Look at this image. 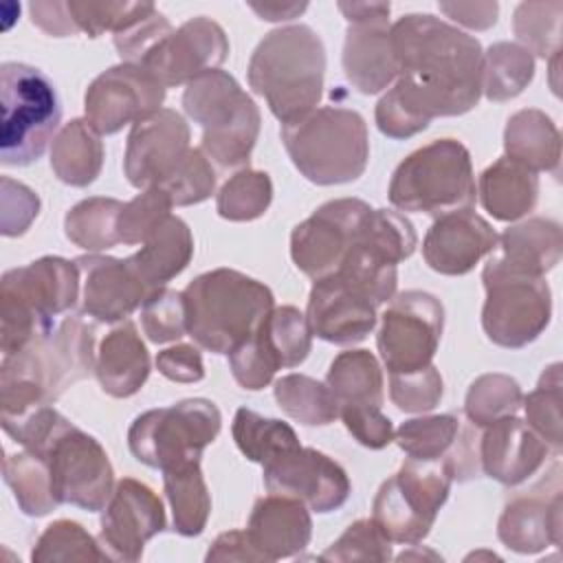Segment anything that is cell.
I'll use <instances>...</instances> for the list:
<instances>
[{
    "mask_svg": "<svg viewBox=\"0 0 563 563\" xmlns=\"http://www.w3.org/2000/svg\"><path fill=\"white\" fill-rule=\"evenodd\" d=\"M396 59L391 92L422 123L473 110L482 97V44L431 15L407 13L389 26Z\"/></svg>",
    "mask_w": 563,
    "mask_h": 563,
    "instance_id": "1",
    "label": "cell"
},
{
    "mask_svg": "<svg viewBox=\"0 0 563 563\" xmlns=\"http://www.w3.org/2000/svg\"><path fill=\"white\" fill-rule=\"evenodd\" d=\"M325 48L308 24L273 29L255 46L249 62V84L271 112L290 125L317 110L323 92Z\"/></svg>",
    "mask_w": 563,
    "mask_h": 563,
    "instance_id": "2",
    "label": "cell"
},
{
    "mask_svg": "<svg viewBox=\"0 0 563 563\" xmlns=\"http://www.w3.org/2000/svg\"><path fill=\"white\" fill-rule=\"evenodd\" d=\"M81 273L64 257H40L0 279V347L15 354L55 330V317L75 308Z\"/></svg>",
    "mask_w": 563,
    "mask_h": 563,
    "instance_id": "3",
    "label": "cell"
},
{
    "mask_svg": "<svg viewBox=\"0 0 563 563\" xmlns=\"http://www.w3.org/2000/svg\"><path fill=\"white\" fill-rule=\"evenodd\" d=\"M183 295L187 334L213 354H229L275 308L273 292L266 284L233 268H216L198 275Z\"/></svg>",
    "mask_w": 563,
    "mask_h": 563,
    "instance_id": "4",
    "label": "cell"
},
{
    "mask_svg": "<svg viewBox=\"0 0 563 563\" xmlns=\"http://www.w3.org/2000/svg\"><path fill=\"white\" fill-rule=\"evenodd\" d=\"M282 141L292 165L314 185L352 183L367 167V125L350 108H317L303 119L282 125Z\"/></svg>",
    "mask_w": 563,
    "mask_h": 563,
    "instance_id": "5",
    "label": "cell"
},
{
    "mask_svg": "<svg viewBox=\"0 0 563 563\" xmlns=\"http://www.w3.org/2000/svg\"><path fill=\"white\" fill-rule=\"evenodd\" d=\"M387 194L396 209L435 218L471 209L477 191L468 150L455 139L422 145L394 169Z\"/></svg>",
    "mask_w": 563,
    "mask_h": 563,
    "instance_id": "6",
    "label": "cell"
},
{
    "mask_svg": "<svg viewBox=\"0 0 563 563\" xmlns=\"http://www.w3.org/2000/svg\"><path fill=\"white\" fill-rule=\"evenodd\" d=\"M0 163L7 167L35 163L62 119L53 81L35 66L4 62L0 66Z\"/></svg>",
    "mask_w": 563,
    "mask_h": 563,
    "instance_id": "7",
    "label": "cell"
},
{
    "mask_svg": "<svg viewBox=\"0 0 563 563\" xmlns=\"http://www.w3.org/2000/svg\"><path fill=\"white\" fill-rule=\"evenodd\" d=\"M453 479L446 455L438 460L409 457L398 473L380 484L372 504V519L391 543L416 545L433 528Z\"/></svg>",
    "mask_w": 563,
    "mask_h": 563,
    "instance_id": "8",
    "label": "cell"
},
{
    "mask_svg": "<svg viewBox=\"0 0 563 563\" xmlns=\"http://www.w3.org/2000/svg\"><path fill=\"white\" fill-rule=\"evenodd\" d=\"M220 427L222 416L211 400L187 398L136 416L128 431V446L139 462L169 471L200 462Z\"/></svg>",
    "mask_w": 563,
    "mask_h": 563,
    "instance_id": "9",
    "label": "cell"
},
{
    "mask_svg": "<svg viewBox=\"0 0 563 563\" xmlns=\"http://www.w3.org/2000/svg\"><path fill=\"white\" fill-rule=\"evenodd\" d=\"M95 334L79 317H66L48 336L2 356L0 380H22L37 387L48 402L95 372Z\"/></svg>",
    "mask_w": 563,
    "mask_h": 563,
    "instance_id": "10",
    "label": "cell"
},
{
    "mask_svg": "<svg viewBox=\"0 0 563 563\" xmlns=\"http://www.w3.org/2000/svg\"><path fill=\"white\" fill-rule=\"evenodd\" d=\"M37 455L48 464L57 504H73L90 512L103 510L114 490V471L99 440L66 420Z\"/></svg>",
    "mask_w": 563,
    "mask_h": 563,
    "instance_id": "11",
    "label": "cell"
},
{
    "mask_svg": "<svg viewBox=\"0 0 563 563\" xmlns=\"http://www.w3.org/2000/svg\"><path fill=\"white\" fill-rule=\"evenodd\" d=\"M486 301L482 325L486 336L501 347L532 343L550 323L552 292L545 277L482 271Z\"/></svg>",
    "mask_w": 563,
    "mask_h": 563,
    "instance_id": "12",
    "label": "cell"
},
{
    "mask_svg": "<svg viewBox=\"0 0 563 563\" xmlns=\"http://www.w3.org/2000/svg\"><path fill=\"white\" fill-rule=\"evenodd\" d=\"M444 328V308L424 290H407L391 299L380 319L376 345L389 374L431 365Z\"/></svg>",
    "mask_w": 563,
    "mask_h": 563,
    "instance_id": "13",
    "label": "cell"
},
{
    "mask_svg": "<svg viewBox=\"0 0 563 563\" xmlns=\"http://www.w3.org/2000/svg\"><path fill=\"white\" fill-rule=\"evenodd\" d=\"M372 207L358 198H339L321 205L290 233L295 266L314 282L332 275L358 240Z\"/></svg>",
    "mask_w": 563,
    "mask_h": 563,
    "instance_id": "14",
    "label": "cell"
},
{
    "mask_svg": "<svg viewBox=\"0 0 563 563\" xmlns=\"http://www.w3.org/2000/svg\"><path fill=\"white\" fill-rule=\"evenodd\" d=\"M165 86L143 66L121 62L99 77L86 90V121L99 134H114L128 123H136L161 110Z\"/></svg>",
    "mask_w": 563,
    "mask_h": 563,
    "instance_id": "15",
    "label": "cell"
},
{
    "mask_svg": "<svg viewBox=\"0 0 563 563\" xmlns=\"http://www.w3.org/2000/svg\"><path fill=\"white\" fill-rule=\"evenodd\" d=\"M227 55L229 40L224 29L211 18L198 15L165 33L136 66H143L165 88H172L218 68Z\"/></svg>",
    "mask_w": 563,
    "mask_h": 563,
    "instance_id": "16",
    "label": "cell"
},
{
    "mask_svg": "<svg viewBox=\"0 0 563 563\" xmlns=\"http://www.w3.org/2000/svg\"><path fill=\"white\" fill-rule=\"evenodd\" d=\"M165 530V508L161 497L143 482L123 477L103 506L99 545L106 559L139 561L145 543Z\"/></svg>",
    "mask_w": 563,
    "mask_h": 563,
    "instance_id": "17",
    "label": "cell"
},
{
    "mask_svg": "<svg viewBox=\"0 0 563 563\" xmlns=\"http://www.w3.org/2000/svg\"><path fill=\"white\" fill-rule=\"evenodd\" d=\"M262 468L264 486L268 493L290 495L314 512H330L341 508L352 490L350 477L339 462L317 449L301 444L284 451Z\"/></svg>",
    "mask_w": 563,
    "mask_h": 563,
    "instance_id": "18",
    "label": "cell"
},
{
    "mask_svg": "<svg viewBox=\"0 0 563 563\" xmlns=\"http://www.w3.org/2000/svg\"><path fill=\"white\" fill-rule=\"evenodd\" d=\"M189 150V125L169 108L136 121L128 134L123 172L132 187H158Z\"/></svg>",
    "mask_w": 563,
    "mask_h": 563,
    "instance_id": "19",
    "label": "cell"
},
{
    "mask_svg": "<svg viewBox=\"0 0 563 563\" xmlns=\"http://www.w3.org/2000/svg\"><path fill=\"white\" fill-rule=\"evenodd\" d=\"M75 264L81 273V312L99 323L123 321L152 295L128 260L81 255Z\"/></svg>",
    "mask_w": 563,
    "mask_h": 563,
    "instance_id": "20",
    "label": "cell"
},
{
    "mask_svg": "<svg viewBox=\"0 0 563 563\" xmlns=\"http://www.w3.org/2000/svg\"><path fill=\"white\" fill-rule=\"evenodd\" d=\"M495 246V229L473 209H460L435 218L424 235L422 255L440 275H466Z\"/></svg>",
    "mask_w": 563,
    "mask_h": 563,
    "instance_id": "21",
    "label": "cell"
},
{
    "mask_svg": "<svg viewBox=\"0 0 563 563\" xmlns=\"http://www.w3.org/2000/svg\"><path fill=\"white\" fill-rule=\"evenodd\" d=\"M306 319L314 336L336 345H352L374 330L376 306L332 273L314 282Z\"/></svg>",
    "mask_w": 563,
    "mask_h": 563,
    "instance_id": "22",
    "label": "cell"
},
{
    "mask_svg": "<svg viewBox=\"0 0 563 563\" xmlns=\"http://www.w3.org/2000/svg\"><path fill=\"white\" fill-rule=\"evenodd\" d=\"M548 453V444L517 416L486 424L477 442L479 471L504 486L526 482L541 468Z\"/></svg>",
    "mask_w": 563,
    "mask_h": 563,
    "instance_id": "23",
    "label": "cell"
},
{
    "mask_svg": "<svg viewBox=\"0 0 563 563\" xmlns=\"http://www.w3.org/2000/svg\"><path fill=\"white\" fill-rule=\"evenodd\" d=\"M561 486L552 488L550 495L537 486L506 504L497 523V537L519 554H534L550 545H561Z\"/></svg>",
    "mask_w": 563,
    "mask_h": 563,
    "instance_id": "24",
    "label": "cell"
},
{
    "mask_svg": "<svg viewBox=\"0 0 563 563\" xmlns=\"http://www.w3.org/2000/svg\"><path fill=\"white\" fill-rule=\"evenodd\" d=\"M563 251L561 224L550 218H528L497 235L486 271L543 277L559 264Z\"/></svg>",
    "mask_w": 563,
    "mask_h": 563,
    "instance_id": "25",
    "label": "cell"
},
{
    "mask_svg": "<svg viewBox=\"0 0 563 563\" xmlns=\"http://www.w3.org/2000/svg\"><path fill=\"white\" fill-rule=\"evenodd\" d=\"M343 70L352 88L363 95H376L396 81L389 13L350 22L343 42Z\"/></svg>",
    "mask_w": 563,
    "mask_h": 563,
    "instance_id": "26",
    "label": "cell"
},
{
    "mask_svg": "<svg viewBox=\"0 0 563 563\" xmlns=\"http://www.w3.org/2000/svg\"><path fill=\"white\" fill-rule=\"evenodd\" d=\"M308 510L303 501L279 493L255 501L246 532L266 561L295 556L310 543L312 519Z\"/></svg>",
    "mask_w": 563,
    "mask_h": 563,
    "instance_id": "27",
    "label": "cell"
},
{
    "mask_svg": "<svg viewBox=\"0 0 563 563\" xmlns=\"http://www.w3.org/2000/svg\"><path fill=\"white\" fill-rule=\"evenodd\" d=\"M95 376L112 398L134 396L150 376V354L132 321L112 328L97 350Z\"/></svg>",
    "mask_w": 563,
    "mask_h": 563,
    "instance_id": "28",
    "label": "cell"
},
{
    "mask_svg": "<svg viewBox=\"0 0 563 563\" xmlns=\"http://www.w3.org/2000/svg\"><path fill=\"white\" fill-rule=\"evenodd\" d=\"M194 257L191 229L178 216L163 220L141 244V249L128 257V264L147 286L150 292L165 288L169 279L180 275Z\"/></svg>",
    "mask_w": 563,
    "mask_h": 563,
    "instance_id": "29",
    "label": "cell"
},
{
    "mask_svg": "<svg viewBox=\"0 0 563 563\" xmlns=\"http://www.w3.org/2000/svg\"><path fill=\"white\" fill-rule=\"evenodd\" d=\"M477 194L495 220L515 222L534 209L539 178L528 167L501 156L482 172Z\"/></svg>",
    "mask_w": 563,
    "mask_h": 563,
    "instance_id": "30",
    "label": "cell"
},
{
    "mask_svg": "<svg viewBox=\"0 0 563 563\" xmlns=\"http://www.w3.org/2000/svg\"><path fill=\"white\" fill-rule=\"evenodd\" d=\"M504 150L510 161L534 174H559L561 134L552 119L537 108L519 110L508 119L504 130Z\"/></svg>",
    "mask_w": 563,
    "mask_h": 563,
    "instance_id": "31",
    "label": "cell"
},
{
    "mask_svg": "<svg viewBox=\"0 0 563 563\" xmlns=\"http://www.w3.org/2000/svg\"><path fill=\"white\" fill-rule=\"evenodd\" d=\"M101 134L86 121H68L53 139L51 167L55 176L70 187H88L103 167Z\"/></svg>",
    "mask_w": 563,
    "mask_h": 563,
    "instance_id": "32",
    "label": "cell"
},
{
    "mask_svg": "<svg viewBox=\"0 0 563 563\" xmlns=\"http://www.w3.org/2000/svg\"><path fill=\"white\" fill-rule=\"evenodd\" d=\"M253 99L224 70L213 68L187 84L183 108L205 130H218L231 123Z\"/></svg>",
    "mask_w": 563,
    "mask_h": 563,
    "instance_id": "33",
    "label": "cell"
},
{
    "mask_svg": "<svg viewBox=\"0 0 563 563\" xmlns=\"http://www.w3.org/2000/svg\"><path fill=\"white\" fill-rule=\"evenodd\" d=\"M325 385L334 394L339 409L347 405H383V369L367 350H345L330 363Z\"/></svg>",
    "mask_w": 563,
    "mask_h": 563,
    "instance_id": "34",
    "label": "cell"
},
{
    "mask_svg": "<svg viewBox=\"0 0 563 563\" xmlns=\"http://www.w3.org/2000/svg\"><path fill=\"white\" fill-rule=\"evenodd\" d=\"M163 486L172 506L174 530L183 537H198L211 512V497L200 462L163 471Z\"/></svg>",
    "mask_w": 563,
    "mask_h": 563,
    "instance_id": "35",
    "label": "cell"
},
{
    "mask_svg": "<svg viewBox=\"0 0 563 563\" xmlns=\"http://www.w3.org/2000/svg\"><path fill=\"white\" fill-rule=\"evenodd\" d=\"M231 433L242 455L262 466L282 455L284 451L299 446V438L288 422L277 418H264L246 407H240L235 411Z\"/></svg>",
    "mask_w": 563,
    "mask_h": 563,
    "instance_id": "36",
    "label": "cell"
},
{
    "mask_svg": "<svg viewBox=\"0 0 563 563\" xmlns=\"http://www.w3.org/2000/svg\"><path fill=\"white\" fill-rule=\"evenodd\" d=\"M125 202L117 198L92 196L77 202L64 218L66 238L90 253L112 249L119 244L117 222Z\"/></svg>",
    "mask_w": 563,
    "mask_h": 563,
    "instance_id": "37",
    "label": "cell"
},
{
    "mask_svg": "<svg viewBox=\"0 0 563 563\" xmlns=\"http://www.w3.org/2000/svg\"><path fill=\"white\" fill-rule=\"evenodd\" d=\"M255 334L271 352L279 369L297 367L308 358L312 347V330L308 325V319L295 306L273 308L262 319Z\"/></svg>",
    "mask_w": 563,
    "mask_h": 563,
    "instance_id": "38",
    "label": "cell"
},
{
    "mask_svg": "<svg viewBox=\"0 0 563 563\" xmlns=\"http://www.w3.org/2000/svg\"><path fill=\"white\" fill-rule=\"evenodd\" d=\"M534 77V57L521 44L497 42L484 53L482 92L490 101H508Z\"/></svg>",
    "mask_w": 563,
    "mask_h": 563,
    "instance_id": "39",
    "label": "cell"
},
{
    "mask_svg": "<svg viewBox=\"0 0 563 563\" xmlns=\"http://www.w3.org/2000/svg\"><path fill=\"white\" fill-rule=\"evenodd\" d=\"M275 400L286 416L308 427H323L339 418V402L325 383L306 374H288L275 383Z\"/></svg>",
    "mask_w": 563,
    "mask_h": 563,
    "instance_id": "40",
    "label": "cell"
},
{
    "mask_svg": "<svg viewBox=\"0 0 563 563\" xmlns=\"http://www.w3.org/2000/svg\"><path fill=\"white\" fill-rule=\"evenodd\" d=\"M2 475L24 515L42 517L59 506L53 497L51 473L44 457L29 451L11 453L4 457Z\"/></svg>",
    "mask_w": 563,
    "mask_h": 563,
    "instance_id": "41",
    "label": "cell"
},
{
    "mask_svg": "<svg viewBox=\"0 0 563 563\" xmlns=\"http://www.w3.org/2000/svg\"><path fill=\"white\" fill-rule=\"evenodd\" d=\"M260 110L255 101H251L231 123L218 130L202 132L200 150L209 161H213L218 167L233 169V167H249L251 152L255 147L257 134H260Z\"/></svg>",
    "mask_w": 563,
    "mask_h": 563,
    "instance_id": "42",
    "label": "cell"
},
{
    "mask_svg": "<svg viewBox=\"0 0 563 563\" xmlns=\"http://www.w3.org/2000/svg\"><path fill=\"white\" fill-rule=\"evenodd\" d=\"M521 387L512 376L499 372L482 374L471 383L466 391L464 413L473 427L484 429L499 418L515 416L521 407Z\"/></svg>",
    "mask_w": 563,
    "mask_h": 563,
    "instance_id": "43",
    "label": "cell"
},
{
    "mask_svg": "<svg viewBox=\"0 0 563 563\" xmlns=\"http://www.w3.org/2000/svg\"><path fill=\"white\" fill-rule=\"evenodd\" d=\"M273 200V183L266 172L240 169L218 191V216L231 222H249L266 213Z\"/></svg>",
    "mask_w": 563,
    "mask_h": 563,
    "instance_id": "44",
    "label": "cell"
},
{
    "mask_svg": "<svg viewBox=\"0 0 563 563\" xmlns=\"http://www.w3.org/2000/svg\"><path fill=\"white\" fill-rule=\"evenodd\" d=\"M526 411V424L548 444V449L561 453V363H552L539 378V385L521 400Z\"/></svg>",
    "mask_w": 563,
    "mask_h": 563,
    "instance_id": "45",
    "label": "cell"
},
{
    "mask_svg": "<svg viewBox=\"0 0 563 563\" xmlns=\"http://www.w3.org/2000/svg\"><path fill=\"white\" fill-rule=\"evenodd\" d=\"M561 18H563V2H521L515 9L512 29L519 44L539 55L552 57L561 53Z\"/></svg>",
    "mask_w": 563,
    "mask_h": 563,
    "instance_id": "46",
    "label": "cell"
},
{
    "mask_svg": "<svg viewBox=\"0 0 563 563\" xmlns=\"http://www.w3.org/2000/svg\"><path fill=\"white\" fill-rule=\"evenodd\" d=\"M460 433V418L455 413L422 416L405 420L396 431V444L416 460L444 457Z\"/></svg>",
    "mask_w": 563,
    "mask_h": 563,
    "instance_id": "47",
    "label": "cell"
},
{
    "mask_svg": "<svg viewBox=\"0 0 563 563\" xmlns=\"http://www.w3.org/2000/svg\"><path fill=\"white\" fill-rule=\"evenodd\" d=\"M106 554L99 541L77 521L57 519L44 528L37 537L31 561L48 563V561H103Z\"/></svg>",
    "mask_w": 563,
    "mask_h": 563,
    "instance_id": "48",
    "label": "cell"
},
{
    "mask_svg": "<svg viewBox=\"0 0 563 563\" xmlns=\"http://www.w3.org/2000/svg\"><path fill=\"white\" fill-rule=\"evenodd\" d=\"M176 207L198 205L216 189V172L200 147H189L178 165L158 185Z\"/></svg>",
    "mask_w": 563,
    "mask_h": 563,
    "instance_id": "49",
    "label": "cell"
},
{
    "mask_svg": "<svg viewBox=\"0 0 563 563\" xmlns=\"http://www.w3.org/2000/svg\"><path fill=\"white\" fill-rule=\"evenodd\" d=\"M172 200L161 187H147L130 202L123 205L117 222L119 242L123 244H143L147 235L172 213Z\"/></svg>",
    "mask_w": 563,
    "mask_h": 563,
    "instance_id": "50",
    "label": "cell"
},
{
    "mask_svg": "<svg viewBox=\"0 0 563 563\" xmlns=\"http://www.w3.org/2000/svg\"><path fill=\"white\" fill-rule=\"evenodd\" d=\"M143 332L152 343L178 341L187 334V306L185 295L158 288L141 306Z\"/></svg>",
    "mask_w": 563,
    "mask_h": 563,
    "instance_id": "51",
    "label": "cell"
},
{
    "mask_svg": "<svg viewBox=\"0 0 563 563\" xmlns=\"http://www.w3.org/2000/svg\"><path fill=\"white\" fill-rule=\"evenodd\" d=\"M321 561H389L391 541L374 519H358L319 556Z\"/></svg>",
    "mask_w": 563,
    "mask_h": 563,
    "instance_id": "52",
    "label": "cell"
},
{
    "mask_svg": "<svg viewBox=\"0 0 563 563\" xmlns=\"http://www.w3.org/2000/svg\"><path fill=\"white\" fill-rule=\"evenodd\" d=\"M150 2H90V0H68V11L79 31L90 37H99L106 31L119 33L139 20Z\"/></svg>",
    "mask_w": 563,
    "mask_h": 563,
    "instance_id": "53",
    "label": "cell"
},
{
    "mask_svg": "<svg viewBox=\"0 0 563 563\" xmlns=\"http://www.w3.org/2000/svg\"><path fill=\"white\" fill-rule=\"evenodd\" d=\"M444 394V383L433 365L416 372L389 374V398L400 411L424 413L438 407Z\"/></svg>",
    "mask_w": 563,
    "mask_h": 563,
    "instance_id": "54",
    "label": "cell"
},
{
    "mask_svg": "<svg viewBox=\"0 0 563 563\" xmlns=\"http://www.w3.org/2000/svg\"><path fill=\"white\" fill-rule=\"evenodd\" d=\"M229 365L238 385L249 391L264 389L279 369L255 332L229 352Z\"/></svg>",
    "mask_w": 563,
    "mask_h": 563,
    "instance_id": "55",
    "label": "cell"
},
{
    "mask_svg": "<svg viewBox=\"0 0 563 563\" xmlns=\"http://www.w3.org/2000/svg\"><path fill=\"white\" fill-rule=\"evenodd\" d=\"M169 31L172 24L156 11L154 4H150L139 20H134L128 29L114 33V46L123 62L139 64L145 53Z\"/></svg>",
    "mask_w": 563,
    "mask_h": 563,
    "instance_id": "56",
    "label": "cell"
},
{
    "mask_svg": "<svg viewBox=\"0 0 563 563\" xmlns=\"http://www.w3.org/2000/svg\"><path fill=\"white\" fill-rule=\"evenodd\" d=\"M40 213V198L33 189L11 178H2L0 231L7 238L22 235Z\"/></svg>",
    "mask_w": 563,
    "mask_h": 563,
    "instance_id": "57",
    "label": "cell"
},
{
    "mask_svg": "<svg viewBox=\"0 0 563 563\" xmlns=\"http://www.w3.org/2000/svg\"><path fill=\"white\" fill-rule=\"evenodd\" d=\"M339 416L352 438L367 449H385L394 440V424L380 411V407L369 405H347L339 409Z\"/></svg>",
    "mask_w": 563,
    "mask_h": 563,
    "instance_id": "58",
    "label": "cell"
},
{
    "mask_svg": "<svg viewBox=\"0 0 563 563\" xmlns=\"http://www.w3.org/2000/svg\"><path fill=\"white\" fill-rule=\"evenodd\" d=\"M156 369L174 383H198L205 378L202 354L196 345L178 343L156 354Z\"/></svg>",
    "mask_w": 563,
    "mask_h": 563,
    "instance_id": "59",
    "label": "cell"
},
{
    "mask_svg": "<svg viewBox=\"0 0 563 563\" xmlns=\"http://www.w3.org/2000/svg\"><path fill=\"white\" fill-rule=\"evenodd\" d=\"M376 125L378 130L389 136V139H409L427 128L420 119H416L402 103L400 99L391 92V88L378 99L376 103Z\"/></svg>",
    "mask_w": 563,
    "mask_h": 563,
    "instance_id": "60",
    "label": "cell"
},
{
    "mask_svg": "<svg viewBox=\"0 0 563 563\" xmlns=\"http://www.w3.org/2000/svg\"><path fill=\"white\" fill-rule=\"evenodd\" d=\"M207 561H266L246 530L222 532L209 548Z\"/></svg>",
    "mask_w": 563,
    "mask_h": 563,
    "instance_id": "61",
    "label": "cell"
},
{
    "mask_svg": "<svg viewBox=\"0 0 563 563\" xmlns=\"http://www.w3.org/2000/svg\"><path fill=\"white\" fill-rule=\"evenodd\" d=\"M29 13L35 26H40L44 33L55 35V37H66V35H75L79 33L70 11H68V2H31L29 4Z\"/></svg>",
    "mask_w": 563,
    "mask_h": 563,
    "instance_id": "62",
    "label": "cell"
},
{
    "mask_svg": "<svg viewBox=\"0 0 563 563\" xmlns=\"http://www.w3.org/2000/svg\"><path fill=\"white\" fill-rule=\"evenodd\" d=\"M440 11L462 26L484 31L497 22V2H440Z\"/></svg>",
    "mask_w": 563,
    "mask_h": 563,
    "instance_id": "63",
    "label": "cell"
},
{
    "mask_svg": "<svg viewBox=\"0 0 563 563\" xmlns=\"http://www.w3.org/2000/svg\"><path fill=\"white\" fill-rule=\"evenodd\" d=\"M306 2H251V9L266 22H279V20H292L301 11H306Z\"/></svg>",
    "mask_w": 563,
    "mask_h": 563,
    "instance_id": "64",
    "label": "cell"
}]
</instances>
